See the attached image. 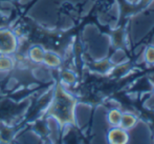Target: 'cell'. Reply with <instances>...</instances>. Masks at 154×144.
I'll return each instance as SVG.
<instances>
[{"label":"cell","instance_id":"obj_1","mask_svg":"<svg viewBox=\"0 0 154 144\" xmlns=\"http://www.w3.org/2000/svg\"><path fill=\"white\" fill-rule=\"evenodd\" d=\"M77 101L64 88L59 85L56 88L55 96L49 106V116L61 125L75 123V110Z\"/></svg>","mask_w":154,"mask_h":144},{"label":"cell","instance_id":"obj_2","mask_svg":"<svg viewBox=\"0 0 154 144\" xmlns=\"http://www.w3.org/2000/svg\"><path fill=\"white\" fill-rule=\"evenodd\" d=\"M17 49V38L10 30H0V54L10 55Z\"/></svg>","mask_w":154,"mask_h":144},{"label":"cell","instance_id":"obj_3","mask_svg":"<svg viewBox=\"0 0 154 144\" xmlns=\"http://www.w3.org/2000/svg\"><path fill=\"white\" fill-rule=\"evenodd\" d=\"M130 140V135L128 130L120 126H113L107 133L108 144H128Z\"/></svg>","mask_w":154,"mask_h":144},{"label":"cell","instance_id":"obj_4","mask_svg":"<svg viewBox=\"0 0 154 144\" xmlns=\"http://www.w3.org/2000/svg\"><path fill=\"white\" fill-rule=\"evenodd\" d=\"M137 122L138 119L134 114H131V113H123L120 127H122L126 130H131L132 128L135 127Z\"/></svg>","mask_w":154,"mask_h":144},{"label":"cell","instance_id":"obj_5","mask_svg":"<svg viewBox=\"0 0 154 144\" xmlns=\"http://www.w3.org/2000/svg\"><path fill=\"white\" fill-rule=\"evenodd\" d=\"M61 58L58 54L54 53L51 51H45L44 57H43V62L47 66L51 67H58L61 65Z\"/></svg>","mask_w":154,"mask_h":144},{"label":"cell","instance_id":"obj_6","mask_svg":"<svg viewBox=\"0 0 154 144\" xmlns=\"http://www.w3.org/2000/svg\"><path fill=\"white\" fill-rule=\"evenodd\" d=\"M45 50L40 45H34L29 49V57L32 61L36 63H42L43 57H44Z\"/></svg>","mask_w":154,"mask_h":144},{"label":"cell","instance_id":"obj_7","mask_svg":"<svg viewBox=\"0 0 154 144\" xmlns=\"http://www.w3.org/2000/svg\"><path fill=\"white\" fill-rule=\"evenodd\" d=\"M122 115L123 113L118 108H112L108 112L107 114V121L109 122L110 125L113 126H120L121 120H122Z\"/></svg>","mask_w":154,"mask_h":144},{"label":"cell","instance_id":"obj_8","mask_svg":"<svg viewBox=\"0 0 154 144\" xmlns=\"http://www.w3.org/2000/svg\"><path fill=\"white\" fill-rule=\"evenodd\" d=\"M15 62L8 55H2L0 57V71L8 72L14 67Z\"/></svg>","mask_w":154,"mask_h":144},{"label":"cell","instance_id":"obj_9","mask_svg":"<svg viewBox=\"0 0 154 144\" xmlns=\"http://www.w3.org/2000/svg\"><path fill=\"white\" fill-rule=\"evenodd\" d=\"M144 60L148 65H154V45H148L145 49Z\"/></svg>","mask_w":154,"mask_h":144},{"label":"cell","instance_id":"obj_10","mask_svg":"<svg viewBox=\"0 0 154 144\" xmlns=\"http://www.w3.org/2000/svg\"><path fill=\"white\" fill-rule=\"evenodd\" d=\"M61 78L62 80L67 84H73L77 80L75 73H72L71 71H63L61 74Z\"/></svg>","mask_w":154,"mask_h":144},{"label":"cell","instance_id":"obj_11","mask_svg":"<svg viewBox=\"0 0 154 144\" xmlns=\"http://www.w3.org/2000/svg\"><path fill=\"white\" fill-rule=\"evenodd\" d=\"M153 93H154V86H153Z\"/></svg>","mask_w":154,"mask_h":144},{"label":"cell","instance_id":"obj_12","mask_svg":"<svg viewBox=\"0 0 154 144\" xmlns=\"http://www.w3.org/2000/svg\"><path fill=\"white\" fill-rule=\"evenodd\" d=\"M47 144H51V143H47Z\"/></svg>","mask_w":154,"mask_h":144}]
</instances>
